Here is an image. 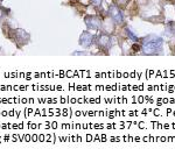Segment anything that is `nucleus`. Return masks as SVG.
<instances>
[{
    "label": "nucleus",
    "instance_id": "obj_2",
    "mask_svg": "<svg viewBox=\"0 0 175 156\" xmlns=\"http://www.w3.org/2000/svg\"><path fill=\"white\" fill-rule=\"evenodd\" d=\"M84 22H85L88 28L92 29V31H98L102 27V20L95 15H87L84 18Z\"/></svg>",
    "mask_w": 175,
    "mask_h": 156
},
{
    "label": "nucleus",
    "instance_id": "obj_5",
    "mask_svg": "<svg viewBox=\"0 0 175 156\" xmlns=\"http://www.w3.org/2000/svg\"><path fill=\"white\" fill-rule=\"evenodd\" d=\"M97 44L100 49H105V50H109L110 47H111V37H110L109 34L106 33H102L97 37Z\"/></svg>",
    "mask_w": 175,
    "mask_h": 156
},
{
    "label": "nucleus",
    "instance_id": "obj_11",
    "mask_svg": "<svg viewBox=\"0 0 175 156\" xmlns=\"http://www.w3.org/2000/svg\"><path fill=\"white\" fill-rule=\"evenodd\" d=\"M165 1H168V2H174L175 0H165Z\"/></svg>",
    "mask_w": 175,
    "mask_h": 156
},
{
    "label": "nucleus",
    "instance_id": "obj_8",
    "mask_svg": "<svg viewBox=\"0 0 175 156\" xmlns=\"http://www.w3.org/2000/svg\"><path fill=\"white\" fill-rule=\"evenodd\" d=\"M91 1V4H92V6H95V7H100L102 6V2H103V0H90Z\"/></svg>",
    "mask_w": 175,
    "mask_h": 156
},
{
    "label": "nucleus",
    "instance_id": "obj_10",
    "mask_svg": "<svg viewBox=\"0 0 175 156\" xmlns=\"http://www.w3.org/2000/svg\"><path fill=\"white\" fill-rule=\"evenodd\" d=\"M132 49L134 52H140L141 50V44H133L132 46Z\"/></svg>",
    "mask_w": 175,
    "mask_h": 156
},
{
    "label": "nucleus",
    "instance_id": "obj_7",
    "mask_svg": "<svg viewBox=\"0 0 175 156\" xmlns=\"http://www.w3.org/2000/svg\"><path fill=\"white\" fill-rule=\"evenodd\" d=\"M125 31H126V35H127V37H129L130 40H132L133 42H138V41H139L138 36H137V35H135V34H134V33H133V31H132L130 28H126V29H125Z\"/></svg>",
    "mask_w": 175,
    "mask_h": 156
},
{
    "label": "nucleus",
    "instance_id": "obj_4",
    "mask_svg": "<svg viewBox=\"0 0 175 156\" xmlns=\"http://www.w3.org/2000/svg\"><path fill=\"white\" fill-rule=\"evenodd\" d=\"M95 35L91 34L90 31H84L82 33V35L79 36V44L84 48H89L90 46H92V43L95 41Z\"/></svg>",
    "mask_w": 175,
    "mask_h": 156
},
{
    "label": "nucleus",
    "instance_id": "obj_12",
    "mask_svg": "<svg viewBox=\"0 0 175 156\" xmlns=\"http://www.w3.org/2000/svg\"><path fill=\"white\" fill-rule=\"evenodd\" d=\"M71 1H76V0H71Z\"/></svg>",
    "mask_w": 175,
    "mask_h": 156
},
{
    "label": "nucleus",
    "instance_id": "obj_1",
    "mask_svg": "<svg viewBox=\"0 0 175 156\" xmlns=\"http://www.w3.org/2000/svg\"><path fill=\"white\" fill-rule=\"evenodd\" d=\"M162 44H164V41L161 37L155 36V35H150L142 40L141 50L146 55H156L161 52Z\"/></svg>",
    "mask_w": 175,
    "mask_h": 156
},
{
    "label": "nucleus",
    "instance_id": "obj_13",
    "mask_svg": "<svg viewBox=\"0 0 175 156\" xmlns=\"http://www.w3.org/2000/svg\"><path fill=\"white\" fill-rule=\"evenodd\" d=\"M0 1H2V0H0Z\"/></svg>",
    "mask_w": 175,
    "mask_h": 156
},
{
    "label": "nucleus",
    "instance_id": "obj_6",
    "mask_svg": "<svg viewBox=\"0 0 175 156\" xmlns=\"http://www.w3.org/2000/svg\"><path fill=\"white\" fill-rule=\"evenodd\" d=\"M14 40L18 43L19 47H22L23 44H26L29 40V35L23 31V29H15V36Z\"/></svg>",
    "mask_w": 175,
    "mask_h": 156
},
{
    "label": "nucleus",
    "instance_id": "obj_9",
    "mask_svg": "<svg viewBox=\"0 0 175 156\" xmlns=\"http://www.w3.org/2000/svg\"><path fill=\"white\" fill-rule=\"evenodd\" d=\"M7 14H8V10H6V8H4V7H0V18L6 16Z\"/></svg>",
    "mask_w": 175,
    "mask_h": 156
},
{
    "label": "nucleus",
    "instance_id": "obj_3",
    "mask_svg": "<svg viewBox=\"0 0 175 156\" xmlns=\"http://www.w3.org/2000/svg\"><path fill=\"white\" fill-rule=\"evenodd\" d=\"M109 15L112 18V20L114 21L117 25H121L124 22V16H123V13L119 10L118 6L116 5H111L109 7Z\"/></svg>",
    "mask_w": 175,
    "mask_h": 156
}]
</instances>
